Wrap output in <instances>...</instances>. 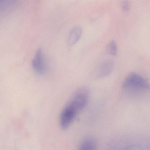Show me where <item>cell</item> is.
<instances>
[{
	"instance_id": "cell-2",
	"label": "cell",
	"mask_w": 150,
	"mask_h": 150,
	"mask_svg": "<svg viewBox=\"0 0 150 150\" xmlns=\"http://www.w3.org/2000/svg\"><path fill=\"white\" fill-rule=\"evenodd\" d=\"M123 88L134 87L140 89H149L150 84L146 79L137 73L132 72L129 74L122 84Z\"/></svg>"
},
{
	"instance_id": "cell-8",
	"label": "cell",
	"mask_w": 150,
	"mask_h": 150,
	"mask_svg": "<svg viewBox=\"0 0 150 150\" xmlns=\"http://www.w3.org/2000/svg\"><path fill=\"white\" fill-rule=\"evenodd\" d=\"M122 9L125 11H128L129 10L130 8V3L128 1H124L122 3Z\"/></svg>"
},
{
	"instance_id": "cell-1",
	"label": "cell",
	"mask_w": 150,
	"mask_h": 150,
	"mask_svg": "<svg viewBox=\"0 0 150 150\" xmlns=\"http://www.w3.org/2000/svg\"><path fill=\"white\" fill-rule=\"evenodd\" d=\"M89 95L88 88L85 87L79 88L75 92L67 105L78 114L87 105Z\"/></svg>"
},
{
	"instance_id": "cell-5",
	"label": "cell",
	"mask_w": 150,
	"mask_h": 150,
	"mask_svg": "<svg viewBox=\"0 0 150 150\" xmlns=\"http://www.w3.org/2000/svg\"><path fill=\"white\" fill-rule=\"evenodd\" d=\"M83 30L79 26H76L71 30L68 38V43L70 46L74 45L79 40L82 36Z\"/></svg>"
},
{
	"instance_id": "cell-4",
	"label": "cell",
	"mask_w": 150,
	"mask_h": 150,
	"mask_svg": "<svg viewBox=\"0 0 150 150\" xmlns=\"http://www.w3.org/2000/svg\"><path fill=\"white\" fill-rule=\"evenodd\" d=\"M114 68V63L111 60H106L100 63L95 70V75L98 78H103L111 74Z\"/></svg>"
},
{
	"instance_id": "cell-6",
	"label": "cell",
	"mask_w": 150,
	"mask_h": 150,
	"mask_svg": "<svg viewBox=\"0 0 150 150\" xmlns=\"http://www.w3.org/2000/svg\"><path fill=\"white\" fill-rule=\"evenodd\" d=\"M97 143L93 138L86 139L81 144L79 150H96Z\"/></svg>"
},
{
	"instance_id": "cell-3",
	"label": "cell",
	"mask_w": 150,
	"mask_h": 150,
	"mask_svg": "<svg viewBox=\"0 0 150 150\" xmlns=\"http://www.w3.org/2000/svg\"><path fill=\"white\" fill-rule=\"evenodd\" d=\"M33 70L39 75H44L46 71V65L44 53L41 48H38L32 61Z\"/></svg>"
},
{
	"instance_id": "cell-7",
	"label": "cell",
	"mask_w": 150,
	"mask_h": 150,
	"mask_svg": "<svg viewBox=\"0 0 150 150\" xmlns=\"http://www.w3.org/2000/svg\"><path fill=\"white\" fill-rule=\"evenodd\" d=\"M108 52L112 55H116L117 53V45L115 41H112L107 46Z\"/></svg>"
}]
</instances>
